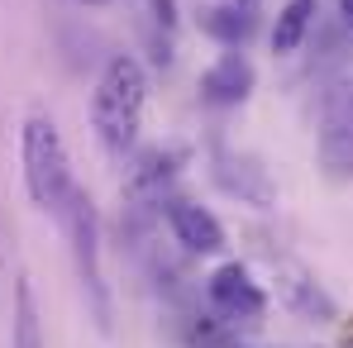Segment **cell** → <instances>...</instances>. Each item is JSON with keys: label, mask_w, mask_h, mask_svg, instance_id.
<instances>
[{"label": "cell", "mask_w": 353, "mask_h": 348, "mask_svg": "<svg viewBox=\"0 0 353 348\" xmlns=\"http://www.w3.org/2000/svg\"><path fill=\"white\" fill-rule=\"evenodd\" d=\"M168 225L186 253H220L225 248V225L196 201H168Z\"/></svg>", "instance_id": "obj_6"}, {"label": "cell", "mask_w": 353, "mask_h": 348, "mask_svg": "<svg viewBox=\"0 0 353 348\" xmlns=\"http://www.w3.org/2000/svg\"><path fill=\"white\" fill-rule=\"evenodd\" d=\"M91 5H101V0H91Z\"/></svg>", "instance_id": "obj_16"}, {"label": "cell", "mask_w": 353, "mask_h": 348, "mask_svg": "<svg viewBox=\"0 0 353 348\" xmlns=\"http://www.w3.org/2000/svg\"><path fill=\"white\" fill-rule=\"evenodd\" d=\"M143 101H148V76L143 67L119 53L105 62L96 96H91V129L110 153H129L139 139V119H143Z\"/></svg>", "instance_id": "obj_1"}, {"label": "cell", "mask_w": 353, "mask_h": 348, "mask_svg": "<svg viewBox=\"0 0 353 348\" xmlns=\"http://www.w3.org/2000/svg\"><path fill=\"white\" fill-rule=\"evenodd\" d=\"M339 14H344V24L353 29V0H339Z\"/></svg>", "instance_id": "obj_14"}, {"label": "cell", "mask_w": 353, "mask_h": 348, "mask_svg": "<svg viewBox=\"0 0 353 348\" xmlns=\"http://www.w3.org/2000/svg\"><path fill=\"white\" fill-rule=\"evenodd\" d=\"M210 300H215V310L220 315H230V320H258L263 310H268V296L263 287L248 277V267H239V263H225V267H215L210 272Z\"/></svg>", "instance_id": "obj_5"}, {"label": "cell", "mask_w": 353, "mask_h": 348, "mask_svg": "<svg viewBox=\"0 0 353 348\" xmlns=\"http://www.w3.org/2000/svg\"><path fill=\"white\" fill-rule=\"evenodd\" d=\"M230 5H239V10H258V0H230Z\"/></svg>", "instance_id": "obj_15"}, {"label": "cell", "mask_w": 353, "mask_h": 348, "mask_svg": "<svg viewBox=\"0 0 353 348\" xmlns=\"http://www.w3.org/2000/svg\"><path fill=\"white\" fill-rule=\"evenodd\" d=\"M253 81H258L253 76V62L243 58V53H225L220 62H210L201 72V96L210 105H239V101H248Z\"/></svg>", "instance_id": "obj_7"}, {"label": "cell", "mask_w": 353, "mask_h": 348, "mask_svg": "<svg viewBox=\"0 0 353 348\" xmlns=\"http://www.w3.org/2000/svg\"><path fill=\"white\" fill-rule=\"evenodd\" d=\"M215 181H220L230 196H239L243 205H258V210H272V205H277V186H272L268 167H258V163L243 158V153L220 148V153H215Z\"/></svg>", "instance_id": "obj_4"}, {"label": "cell", "mask_w": 353, "mask_h": 348, "mask_svg": "<svg viewBox=\"0 0 353 348\" xmlns=\"http://www.w3.org/2000/svg\"><path fill=\"white\" fill-rule=\"evenodd\" d=\"M201 29L220 43H243L253 34V10H239V5H215V10H201Z\"/></svg>", "instance_id": "obj_10"}, {"label": "cell", "mask_w": 353, "mask_h": 348, "mask_svg": "<svg viewBox=\"0 0 353 348\" xmlns=\"http://www.w3.org/2000/svg\"><path fill=\"white\" fill-rule=\"evenodd\" d=\"M10 348H43L39 300H34V287L29 282L14 287V334H10Z\"/></svg>", "instance_id": "obj_11"}, {"label": "cell", "mask_w": 353, "mask_h": 348, "mask_svg": "<svg viewBox=\"0 0 353 348\" xmlns=\"http://www.w3.org/2000/svg\"><path fill=\"white\" fill-rule=\"evenodd\" d=\"M67 234H72V258H77V277H81V291L91 300V315L101 329H110V291H105V272H101V215H96V201L77 186L67 196L58 215Z\"/></svg>", "instance_id": "obj_3"}, {"label": "cell", "mask_w": 353, "mask_h": 348, "mask_svg": "<svg viewBox=\"0 0 353 348\" xmlns=\"http://www.w3.org/2000/svg\"><path fill=\"white\" fill-rule=\"evenodd\" d=\"M191 348H248L234 329H225L220 320H201L191 325Z\"/></svg>", "instance_id": "obj_13"}, {"label": "cell", "mask_w": 353, "mask_h": 348, "mask_svg": "<svg viewBox=\"0 0 353 348\" xmlns=\"http://www.w3.org/2000/svg\"><path fill=\"white\" fill-rule=\"evenodd\" d=\"M19 148H24L29 201L39 210H48V215H62V205L77 191V181H72V158H67V143H62L58 124L48 115H29L24 119V134H19Z\"/></svg>", "instance_id": "obj_2"}, {"label": "cell", "mask_w": 353, "mask_h": 348, "mask_svg": "<svg viewBox=\"0 0 353 348\" xmlns=\"http://www.w3.org/2000/svg\"><path fill=\"white\" fill-rule=\"evenodd\" d=\"M292 305L305 315V320H320V325H330V320H334V300L315 287V282H305V277L292 282Z\"/></svg>", "instance_id": "obj_12"}, {"label": "cell", "mask_w": 353, "mask_h": 348, "mask_svg": "<svg viewBox=\"0 0 353 348\" xmlns=\"http://www.w3.org/2000/svg\"><path fill=\"white\" fill-rule=\"evenodd\" d=\"M181 148H158V153H148L134 172H129V181H124V196L134 201V205H153V201H163V191L172 186V176H176V167H181Z\"/></svg>", "instance_id": "obj_8"}, {"label": "cell", "mask_w": 353, "mask_h": 348, "mask_svg": "<svg viewBox=\"0 0 353 348\" xmlns=\"http://www.w3.org/2000/svg\"><path fill=\"white\" fill-rule=\"evenodd\" d=\"M310 19H315V0H287L272 24V53H296L310 34Z\"/></svg>", "instance_id": "obj_9"}]
</instances>
